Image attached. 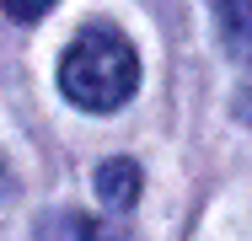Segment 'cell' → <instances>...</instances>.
Returning <instances> with one entry per match:
<instances>
[{"mask_svg":"<svg viewBox=\"0 0 252 241\" xmlns=\"http://www.w3.org/2000/svg\"><path fill=\"white\" fill-rule=\"evenodd\" d=\"M140 86V54L113 22H86L59 59V91L81 113H113Z\"/></svg>","mask_w":252,"mask_h":241,"instance_id":"cell-1","label":"cell"},{"mask_svg":"<svg viewBox=\"0 0 252 241\" xmlns=\"http://www.w3.org/2000/svg\"><path fill=\"white\" fill-rule=\"evenodd\" d=\"M97 198L107 209H134V198H140V161H129V155H113V161H102L97 166Z\"/></svg>","mask_w":252,"mask_h":241,"instance_id":"cell-2","label":"cell"},{"mask_svg":"<svg viewBox=\"0 0 252 241\" xmlns=\"http://www.w3.org/2000/svg\"><path fill=\"white\" fill-rule=\"evenodd\" d=\"M38 241H124V236L92 214H81V209H54L38 225Z\"/></svg>","mask_w":252,"mask_h":241,"instance_id":"cell-3","label":"cell"},{"mask_svg":"<svg viewBox=\"0 0 252 241\" xmlns=\"http://www.w3.org/2000/svg\"><path fill=\"white\" fill-rule=\"evenodd\" d=\"M215 22L225 48L236 59H252V0H215Z\"/></svg>","mask_w":252,"mask_h":241,"instance_id":"cell-4","label":"cell"},{"mask_svg":"<svg viewBox=\"0 0 252 241\" xmlns=\"http://www.w3.org/2000/svg\"><path fill=\"white\" fill-rule=\"evenodd\" d=\"M49 5H54V0H0V11H5V16H16V22H38Z\"/></svg>","mask_w":252,"mask_h":241,"instance_id":"cell-5","label":"cell"},{"mask_svg":"<svg viewBox=\"0 0 252 241\" xmlns=\"http://www.w3.org/2000/svg\"><path fill=\"white\" fill-rule=\"evenodd\" d=\"M11 188H16V177H11V166H5V155H0V204L11 198Z\"/></svg>","mask_w":252,"mask_h":241,"instance_id":"cell-6","label":"cell"}]
</instances>
